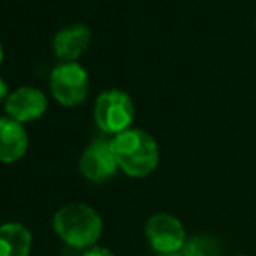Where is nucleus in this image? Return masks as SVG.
Listing matches in <instances>:
<instances>
[{"label":"nucleus","mask_w":256,"mask_h":256,"mask_svg":"<svg viewBox=\"0 0 256 256\" xmlns=\"http://www.w3.org/2000/svg\"><path fill=\"white\" fill-rule=\"evenodd\" d=\"M118 169L131 178H146L158 166V145L150 132L128 129L110 140Z\"/></svg>","instance_id":"obj_1"},{"label":"nucleus","mask_w":256,"mask_h":256,"mask_svg":"<svg viewBox=\"0 0 256 256\" xmlns=\"http://www.w3.org/2000/svg\"><path fill=\"white\" fill-rule=\"evenodd\" d=\"M56 236L74 250H89L96 246L103 232L102 216L88 204L72 202L58 209L52 218Z\"/></svg>","instance_id":"obj_2"},{"label":"nucleus","mask_w":256,"mask_h":256,"mask_svg":"<svg viewBox=\"0 0 256 256\" xmlns=\"http://www.w3.org/2000/svg\"><path fill=\"white\" fill-rule=\"evenodd\" d=\"M134 118V104L128 92L120 89H108L96 98L94 120L106 134H120L131 129Z\"/></svg>","instance_id":"obj_3"},{"label":"nucleus","mask_w":256,"mask_h":256,"mask_svg":"<svg viewBox=\"0 0 256 256\" xmlns=\"http://www.w3.org/2000/svg\"><path fill=\"white\" fill-rule=\"evenodd\" d=\"M51 92L58 103L64 106L80 104L88 98L89 92V75L77 61L60 63L52 68L49 78Z\"/></svg>","instance_id":"obj_4"},{"label":"nucleus","mask_w":256,"mask_h":256,"mask_svg":"<svg viewBox=\"0 0 256 256\" xmlns=\"http://www.w3.org/2000/svg\"><path fill=\"white\" fill-rule=\"evenodd\" d=\"M145 236L150 248L158 254H180L186 242L183 223L169 212H157L146 220Z\"/></svg>","instance_id":"obj_5"},{"label":"nucleus","mask_w":256,"mask_h":256,"mask_svg":"<svg viewBox=\"0 0 256 256\" xmlns=\"http://www.w3.org/2000/svg\"><path fill=\"white\" fill-rule=\"evenodd\" d=\"M78 169L82 176L92 183H104L114 178L115 172L118 171V164L110 142L94 140L92 143H89L80 155Z\"/></svg>","instance_id":"obj_6"},{"label":"nucleus","mask_w":256,"mask_h":256,"mask_svg":"<svg viewBox=\"0 0 256 256\" xmlns=\"http://www.w3.org/2000/svg\"><path fill=\"white\" fill-rule=\"evenodd\" d=\"M48 110V98L37 88L23 86L12 91L6 100L7 117L18 122H32L40 118Z\"/></svg>","instance_id":"obj_7"},{"label":"nucleus","mask_w":256,"mask_h":256,"mask_svg":"<svg viewBox=\"0 0 256 256\" xmlns=\"http://www.w3.org/2000/svg\"><path fill=\"white\" fill-rule=\"evenodd\" d=\"M91 30L82 23H74L70 26H64L54 35L52 49L54 54L63 63H70L82 56V52L91 44Z\"/></svg>","instance_id":"obj_8"},{"label":"nucleus","mask_w":256,"mask_h":256,"mask_svg":"<svg viewBox=\"0 0 256 256\" xmlns=\"http://www.w3.org/2000/svg\"><path fill=\"white\" fill-rule=\"evenodd\" d=\"M28 134L23 124L10 117H0V162L12 164L24 157Z\"/></svg>","instance_id":"obj_9"},{"label":"nucleus","mask_w":256,"mask_h":256,"mask_svg":"<svg viewBox=\"0 0 256 256\" xmlns=\"http://www.w3.org/2000/svg\"><path fill=\"white\" fill-rule=\"evenodd\" d=\"M32 234L24 225L9 222L0 225V256H28Z\"/></svg>","instance_id":"obj_10"},{"label":"nucleus","mask_w":256,"mask_h":256,"mask_svg":"<svg viewBox=\"0 0 256 256\" xmlns=\"http://www.w3.org/2000/svg\"><path fill=\"white\" fill-rule=\"evenodd\" d=\"M182 256H222V244L212 236H194L188 237L183 246Z\"/></svg>","instance_id":"obj_11"},{"label":"nucleus","mask_w":256,"mask_h":256,"mask_svg":"<svg viewBox=\"0 0 256 256\" xmlns=\"http://www.w3.org/2000/svg\"><path fill=\"white\" fill-rule=\"evenodd\" d=\"M82 256H115L108 248H102V246H92L89 250H86V253Z\"/></svg>","instance_id":"obj_12"},{"label":"nucleus","mask_w":256,"mask_h":256,"mask_svg":"<svg viewBox=\"0 0 256 256\" xmlns=\"http://www.w3.org/2000/svg\"><path fill=\"white\" fill-rule=\"evenodd\" d=\"M7 96H9V89H7L6 80L0 77V103H2L4 100H7Z\"/></svg>","instance_id":"obj_13"},{"label":"nucleus","mask_w":256,"mask_h":256,"mask_svg":"<svg viewBox=\"0 0 256 256\" xmlns=\"http://www.w3.org/2000/svg\"><path fill=\"white\" fill-rule=\"evenodd\" d=\"M2 60H4V49H2V44H0V64H2Z\"/></svg>","instance_id":"obj_14"},{"label":"nucleus","mask_w":256,"mask_h":256,"mask_svg":"<svg viewBox=\"0 0 256 256\" xmlns=\"http://www.w3.org/2000/svg\"><path fill=\"white\" fill-rule=\"evenodd\" d=\"M157 256H182V254H157Z\"/></svg>","instance_id":"obj_15"},{"label":"nucleus","mask_w":256,"mask_h":256,"mask_svg":"<svg viewBox=\"0 0 256 256\" xmlns=\"http://www.w3.org/2000/svg\"><path fill=\"white\" fill-rule=\"evenodd\" d=\"M237 256H248V254H237Z\"/></svg>","instance_id":"obj_16"},{"label":"nucleus","mask_w":256,"mask_h":256,"mask_svg":"<svg viewBox=\"0 0 256 256\" xmlns=\"http://www.w3.org/2000/svg\"><path fill=\"white\" fill-rule=\"evenodd\" d=\"M254 26H256V21H254Z\"/></svg>","instance_id":"obj_17"}]
</instances>
